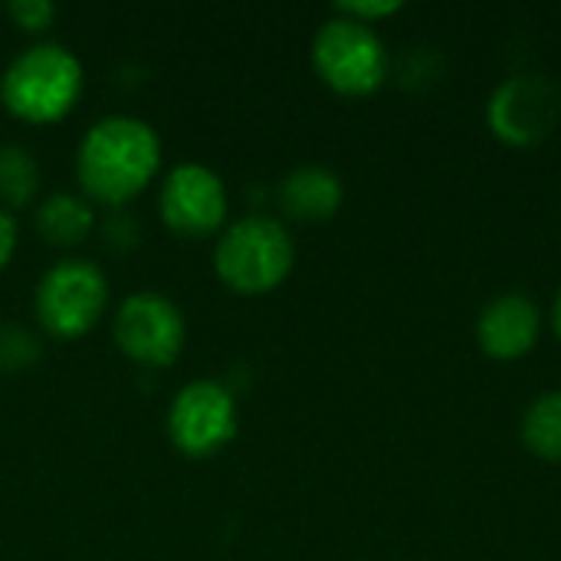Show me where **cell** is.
<instances>
[{"label": "cell", "instance_id": "13", "mask_svg": "<svg viewBox=\"0 0 561 561\" xmlns=\"http://www.w3.org/2000/svg\"><path fill=\"white\" fill-rule=\"evenodd\" d=\"M523 444L529 454L561 463V391H546L529 404L523 417Z\"/></svg>", "mask_w": 561, "mask_h": 561}, {"label": "cell", "instance_id": "16", "mask_svg": "<svg viewBox=\"0 0 561 561\" xmlns=\"http://www.w3.org/2000/svg\"><path fill=\"white\" fill-rule=\"evenodd\" d=\"M7 10H10L13 23L20 30H30V33H43L56 16V7L46 3V0H13Z\"/></svg>", "mask_w": 561, "mask_h": 561}, {"label": "cell", "instance_id": "14", "mask_svg": "<svg viewBox=\"0 0 561 561\" xmlns=\"http://www.w3.org/2000/svg\"><path fill=\"white\" fill-rule=\"evenodd\" d=\"M36 187H39V168L33 154L20 145H3L0 148V204L23 207L33 201Z\"/></svg>", "mask_w": 561, "mask_h": 561}, {"label": "cell", "instance_id": "6", "mask_svg": "<svg viewBox=\"0 0 561 561\" xmlns=\"http://www.w3.org/2000/svg\"><path fill=\"white\" fill-rule=\"evenodd\" d=\"M559 112V89L546 76H513L493 92L486 122L503 145L533 148L552 135Z\"/></svg>", "mask_w": 561, "mask_h": 561}, {"label": "cell", "instance_id": "2", "mask_svg": "<svg viewBox=\"0 0 561 561\" xmlns=\"http://www.w3.org/2000/svg\"><path fill=\"white\" fill-rule=\"evenodd\" d=\"M79 92H82V66L59 43L30 46L7 66L0 79L3 105L16 118L33 125L59 122L62 115H69Z\"/></svg>", "mask_w": 561, "mask_h": 561}, {"label": "cell", "instance_id": "19", "mask_svg": "<svg viewBox=\"0 0 561 561\" xmlns=\"http://www.w3.org/2000/svg\"><path fill=\"white\" fill-rule=\"evenodd\" d=\"M552 329H556V335H559L561 342V289L559 296H556V302H552Z\"/></svg>", "mask_w": 561, "mask_h": 561}, {"label": "cell", "instance_id": "10", "mask_svg": "<svg viewBox=\"0 0 561 561\" xmlns=\"http://www.w3.org/2000/svg\"><path fill=\"white\" fill-rule=\"evenodd\" d=\"M542 335V312L523 293L496 296L477 319V342L496 362H516L536 348Z\"/></svg>", "mask_w": 561, "mask_h": 561}, {"label": "cell", "instance_id": "1", "mask_svg": "<svg viewBox=\"0 0 561 561\" xmlns=\"http://www.w3.org/2000/svg\"><path fill=\"white\" fill-rule=\"evenodd\" d=\"M161 164L158 131L131 115L95 122L79 145L82 191L102 204H125L141 194Z\"/></svg>", "mask_w": 561, "mask_h": 561}, {"label": "cell", "instance_id": "5", "mask_svg": "<svg viewBox=\"0 0 561 561\" xmlns=\"http://www.w3.org/2000/svg\"><path fill=\"white\" fill-rule=\"evenodd\" d=\"M108 283L105 273L89 260L56 263L36 289V316L56 339L85 335L105 312Z\"/></svg>", "mask_w": 561, "mask_h": 561}, {"label": "cell", "instance_id": "4", "mask_svg": "<svg viewBox=\"0 0 561 561\" xmlns=\"http://www.w3.org/2000/svg\"><path fill=\"white\" fill-rule=\"evenodd\" d=\"M312 62L329 89L352 99L378 92L388 76V53L375 26L342 13L319 26L312 39Z\"/></svg>", "mask_w": 561, "mask_h": 561}, {"label": "cell", "instance_id": "17", "mask_svg": "<svg viewBox=\"0 0 561 561\" xmlns=\"http://www.w3.org/2000/svg\"><path fill=\"white\" fill-rule=\"evenodd\" d=\"M342 16H348V20H358V23H365V26H371V23H378V20H385V16H391V13H398L401 10V3H394V0H378V3H339L335 7Z\"/></svg>", "mask_w": 561, "mask_h": 561}, {"label": "cell", "instance_id": "7", "mask_svg": "<svg viewBox=\"0 0 561 561\" xmlns=\"http://www.w3.org/2000/svg\"><path fill=\"white\" fill-rule=\"evenodd\" d=\"M168 434L187 457H210L237 434V401L217 381H194L178 391L168 411Z\"/></svg>", "mask_w": 561, "mask_h": 561}, {"label": "cell", "instance_id": "11", "mask_svg": "<svg viewBox=\"0 0 561 561\" xmlns=\"http://www.w3.org/2000/svg\"><path fill=\"white\" fill-rule=\"evenodd\" d=\"M342 181L329 168H296L279 184V207L306 224L329 220L342 207Z\"/></svg>", "mask_w": 561, "mask_h": 561}, {"label": "cell", "instance_id": "8", "mask_svg": "<svg viewBox=\"0 0 561 561\" xmlns=\"http://www.w3.org/2000/svg\"><path fill=\"white\" fill-rule=\"evenodd\" d=\"M115 342L131 362L164 368L184 348V319L164 296L138 293L128 296L115 316Z\"/></svg>", "mask_w": 561, "mask_h": 561}, {"label": "cell", "instance_id": "9", "mask_svg": "<svg viewBox=\"0 0 561 561\" xmlns=\"http://www.w3.org/2000/svg\"><path fill=\"white\" fill-rule=\"evenodd\" d=\"M161 217L181 237H207L227 217V187L204 164H181L161 187Z\"/></svg>", "mask_w": 561, "mask_h": 561}, {"label": "cell", "instance_id": "18", "mask_svg": "<svg viewBox=\"0 0 561 561\" xmlns=\"http://www.w3.org/2000/svg\"><path fill=\"white\" fill-rule=\"evenodd\" d=\"M13 247H16V224L7 210H0V270L10 263Z\"/></svg>", "mask_w": 561, "mask_h": 561}, {"label": "cell", "instance_id": "12", "mask_svg": "<svg viewBox=\"0 0 561 561\" xmlns=\"http://www.w3.org/2000/svg\"><path fill=\"white\" fill-rule=\"evenodd\" d=\"M95 227L92 207L76 194H53L36 210V230L53 247H76Z\"/></svg>", "mask_w": 561, "mask_h": 561}, {"label": "cell", "instance_id": "15", "mask_svg": "<svg viewBox=\"0 0 561 561\" xmlns=\"http://www.w3.org/2000/svg\"><path fill=\"white\" fill-rule=\"evenodd\" d=\"M39 358V345L30 332L16 325L0 329V371H23Z\"/></svg>", "mask_w": 561, "mask_h": 561}, {"label": "cell", "instance_id": "3", "mask_svg": "<svg viewBox=\"0 0 561 561\" xmlns=\"http://www.w3.org/2000/svg\"><path fill=\"white\" fill-rule=\"evenodd\" d=\"M296 263V247L289 230L273 217H243L217 243L214 266L217 276L243 296H260L276 289Z\"/></svg>", "mask_w": 561, "mask_h": 561}]
</instances>
